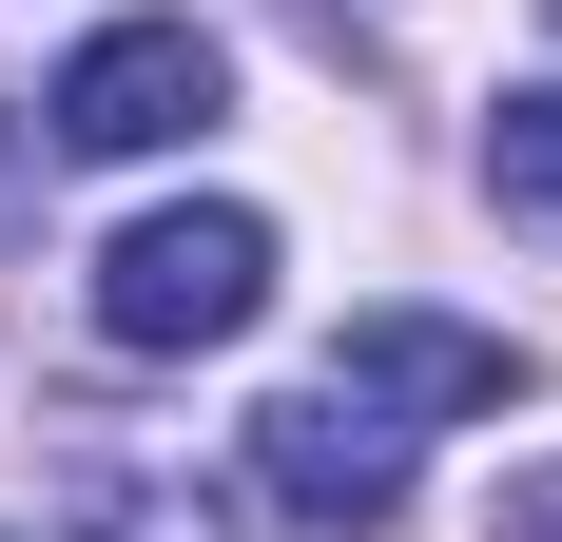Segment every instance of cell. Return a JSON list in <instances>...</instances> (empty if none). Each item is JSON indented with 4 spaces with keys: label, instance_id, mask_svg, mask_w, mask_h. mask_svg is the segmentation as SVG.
<instances>
[{
    "label": "cell",
    "instance_id": "cell-2",
    "mask_svg": "<svg viewBox=\"0 0 562 542\" xmlns=\"http://www.w3.org/2000/svg\"><path fill=\"white\" fill-rule=\"evenodd\" d=\"M252 310H272V214H233V194L136 214V233L98 252V329L136 349V369H194V349H233Z\"/></svg>",
    "mask_w": 562,
    "mask_h": 542
},
{
    "label": "cell",
    "instance_id": "cell-4",
    "mask_svg": "<svg viewBox=\"0 0 562 542\" xmlns=\"http://www.w3.org/2000/svg\"><path fill=\"white\" fill-rule=\"evenodd\" d=\"M485 194H505V214H524V233L562 252V78H543V98H505V116H485Z\"/></svg>",
    "mask_w": 562,
    "mask_h": 542
},
{
    "label": "cell",
    "instance_id": "cell-1",
    "mask_svg": "<svg viewBox=\"0 0 562 542\" xmlns=\"http://www.w3.org/2000/svg\"><path fill=\"white\" fill-rule=\"evenodd\" d=\"M524 349L505 329H447V310H369L311 387H272L252 407V485L291 504V523H330V542H389L407 485H427V427H465V407H505Z\"/></svg>",
    "mask_w": 562,
    "mask_h": 542
},
{
    "label": "cell",
    "instance_id": "cell-3",
    "mask_svg": "<svg viewBox=\"0 0 562 542\" xmlns=\"http://www.w3.org/2000/svg\"><path fill=\"white\" fill-rule=\"evenodd\" d=\"M233 98V58H214V20H98V39L58 58V98H40V136L58 156H175L194 116Z\"/></svg>",
    "mask_w": 562,
    "mask_h": 542
},
{
    "label": "cell",
    "instance_id": "cell-5",
    "mask_svg": "<svg viewBox=\"0 0 562 542\" xmlns=\"http://www.w3.org/2000/svg\"><path fill=\"white\" fill-rule=\"evenodd\" d=\"M505 542H562V465H524V485H505Z\"/></svg>",
    "mask_w": 562,
    "mask_h": 542
}]
</instances>
